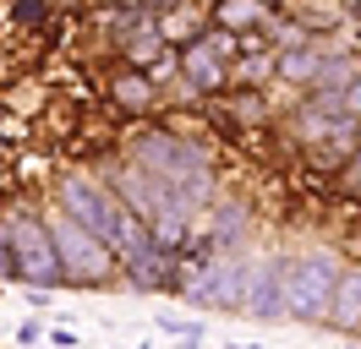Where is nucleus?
<instances>
[{
	"label": "nucleus",
	"instance_id": "dca6fc26",
	"mask_svg": "<svg viewBox=\"0 0 361 349\" xmlns=\"http://www.w3.org/2000/svg\"><path fill=\"white\" fill-rule=\"evenodd\" d=\"M230 109H235L241 120H269V104H263V99H252V93H235V99H230Z\"/></svg>",
	"mask_w": 361,
	"mask_h": 349
},
{
	"label": "nucleus",
	"instance_id": "39448f33",
	"mask_svg": "<svg viewBox=\"0 0 361 349\" xmlns=\"http://www.w3.org/2000/svg\"><path fill=\"white\" fill-rule=\"evenodd\" d=\"M44 224H49V240H55V257H61V273L71 284H110L115 279V262L121 257H115L110 246H99L82 224H71L61 208H49Z\"/></svg>",
	"mask_w": 361,
	"mask_h": 349
},
{
	"label": "nucleus",
	"instance_id": "f3484780",
	"mask_svg": "<svg viewBox=\"0 0 361 349\" xmlns=\"http://www.w3.org/2000/svg\"><path fill=\"white\" fill-rule=\"evenodd\" d=\"M11 17H17V22H44L49 11H39V6H33V0H23V6H17V11H11Z\"/></svg>",
	"mask_w": 361,
	"mask_h": 349
},
{
	"label": "nucleus",
	"instance_id": "a211bd4d",
	"mask_svg": "<svg viewBox=\"0 0 361 349\" xmlns=\"http://www.w3.org/2000/svg\"><path fill=\"white\" fill-rule=\"evenodd\" d=\"M345 22H356V27H361V0H356V6H345Z\"/></svg>",
	"mask_w": 361,
	"mask_h": 349
},
{
	"label": "nucleus",
	"instance_id": "9b49d317",
	"mask_svg": "<svg viewBox=\"0 0 361 349\" xmlns=\"http://www.w3.org/2000/svg\"><path fill=\"white\" fill-rule=\"evenodd\" d=\"M317 71H323V49H317V44H301V49H285V55L274 61V77H279V82H290V87H307V93H312Z\"/></svg>",
	"mask_w": 361,
	"mask_h": 349
},
{
	"label": "nucleus",
	"instance_id": "20e7f679",
	"mask_svg": "<svg viewBox=\"0 0 361 349\" xmlns=\"http://www.w3.org/2000/svg\"><path fill=\"white\" fill-rule=\"evenodd\" d=\"M0 246L11 251L17 279H27L33 289L66 279V273H61V257H55V240H49L44 213H33V208H11V213L0 218Z\"/></svg>",
	"mask_w": 361,
	"mask_h": 349
},
{
	"label": "nucleus",
	"instance_id": "ddd939ff",
	"mask_svg": "<svg viewBox=\"0 0 361 349\" xmlns=\"http://www.w3.org/2000/svg\"><path fill=\"white\" fill-rule=\"evenodd\" d=\"M269 6H257V0H230V6H219L214 11V27L219 33H230V39H241V33H257V27H269Z\"/></svg>",
	"mask_w": 361,
	"mask_h": 349
},
{
	"label": "nucleus",
	"instance_id": "f257e3e1",
	"mask_svg": "<svg viewBox=\"0 0 361 349\" xmlns=\"http://www.w3.org/2000/svg\"><path fill=\"white\" fill-rule=\"evenodd\" d=\"M55 208H61L71 224H82L99 246H110L121 262L148 246V229L121 208V196L110 191V180H104V174H88V170L66 174V180L55 186Z\"/></svg>",
	"mask_w": 361,
	"mask_h": 349
},
{
	"label": "nucleus",
	"instance_id": "9d476101",
	"mask_svg": "<svg viewBox=\"0 0 361 349\" xmlns=\"http://www.w3.org/2000/svg\"><path fill=\"white\" fill-rule=\"evenodd\" d=\"M170 251H159V246H142L126 257V284L132 289H180V273H170Z\"/></svg>",
	"mask_w": 361,
	"mask_h": 349
},
{
	"label": "nucleus",
	"instance_id": "6ab92c4d",
	"mask_svg": "<svg viewBox=\"0 0 361 349\" xmlns=\"http://www.w3.org/2000/svg\"><path fill=\"white\" fill-rule=\"evenodd\" d=\"M345 349H361V338H350V344H345Z\"/></svg>",
	"mask_w": 361,
	"mask_h": 349
},
{
	"label": "nucleus",
	"instance_id": "f8f14e48",
	"mask_svg": "<svg viewBox=\"0 0 361 349\" xmlns=\"http://www.w3.org/2000/svg\"><path fill=\"white\" fill-rule=\"evenodd\" d=\"M110 99H115V109H126V115H148V109L159 104V87L148 82V71H121L110 82Z\"/></svg>",
	"mask_w": 361,
	"mask_h": 349
},
{
	"label": "nucleus",
	"instance_id": "f03ea898",
	"mask_svg": "<svg viewBox=\"0 0 361 349\" xmlns=\"http://www.w3.org/2000/svg\"><path fill=\"white\" fill-rule=\"evenodd\" d=\"M132 164L148 170L170 196L186 208H203L214 196V153L197 137H176V131H142L132 142Z\"/></svg>",
	"mask_w": 361,
	"mask_h": 349
},
{
	"label": "nucleus",
	"instance_id": "7ed1b4c3",
	"mask_svg": "<svg viewBox=\"0 0 361 349\" xmlns=\"http://www.w3.org/2000/svg\"><path fill=\"white\" fill-rule=\"evenodd\" d=\"M339 267H345V257H334V251H295V257H279L285 317L323 327L329 300H334V284H339Z\"/></svg>",
	"mask_w": 361,
	"mask_h": 349
},
{
	"label": "nucleus",
	"instance_id": "423d86ee",
	"mask_svg": "<svg viewBox=\"0 0 361 349\" xmlns=\"http://www.w3.org/2000/svg\"><path fill=\"white\" fill-rule=\"evenodd\" d=\"M180 295L192 305H208V311H241V295H247V257L230 251V257H208L203 267H192L180 279Z\"/></svg>",
	"mask_w": 361,
	"mask_h": 349
},
{
	"label": "nucleus",
	"instance_id": "aec40b11",
	"mask_svg": "<svg viewBox=\"0 0 361 349\" xmlns=\"http://www.w3.org/2000/svg\"><path fill=\"white\" fill-rule=\"evenodd\" d=\"M247 349H263V344H247Z\"/></svg>",
	"mask_w": 361,
	"mask_h": 349
},
{
	"label": "nucleus",
	"instance_id": "412c9836",
	"mask_svg": "<svg viewBox=\"0 0 361 349\" xmlns=\"http://www.w3.org/2000/svg\"><path fill=\"white\" fill-rule=\"evenodd\" d=\"M137 349H148V344H137Z\"/></svg>",
	"mask_w": 361,
	"mask_h": 349
},
{
	"label": "nucleus",
	"instance_id": "4468645a",
	"mask_svg": "<svg viewBox=\"0 0 361 349\" xmlns=\"http://www.w3.org/2000/svg\"><path fill=\"white\" fill-rule=\"evenodd\" d=\"M274 61H279L274 49H241L235 65H230V82H241V93H257V87H269Z\"/></svg>",
	"mask_w": 361,
	"mask_h": 349
},
{
	"label": "nucleus",
	"instance_id": "0eeeda50",
	"mask_svg": "<svg viewBox=\"0 0 361 349\" xmlns=\"http://www.w3.org/2000/svg\"><path fill=\"white\" fill-rule=\"evenodd\" d=\"M241 317H257V322H279V317H285L279 257H247V295H241Z\"/></svg>",
	"mask_w": 361,
	"mask_h": 349
},
{
	"label": "nucleus",
	"instance_id": "6e6552de",
	"mask_svg": "<svg viewBox=\"0 0 361 349\" xmlns=\"http://www.w3.org/2000/svg\"><path fill=\"white\" fill-rule=\"evenodd\" d=\"M323 327H334V333H345V338H361V267L356 262L339 267V284H334V300H329Z\"/></svg>",
	"mask_w": 361,
	"mask_h": 349
},
{
	"label": "nucleus",
	"instance_id": "1a4fd4ad",
	"mask_svg": "<svg viewBox=\"0 0 361 349\" xmlns=\"http://www.w3.org/2000/svg\"><path fill=\"white\" fill-rule=\"evenodd\" d=\"M154 27H159V39H164V49H186V44H197L214 27V11H197V6H154Z\"/></svg>",
	"mask_w": 361,
	"mask_h": 349
},
{
	"label": "nucleus",
	"instance_id": "2eb2a0df",
	"mask_svg": "<svg viewBox=\"0 0 361 349\" xmlns=\"http://www.w3.org/2000/svg\"><path fill=\"white\" fill-rule=\"evenodd\" d=\"M339 191H350V196H361V148L339 164Z\"/></svg>",
	"mask_w": 361,
	"mask_h": 349
}]
</instances>
